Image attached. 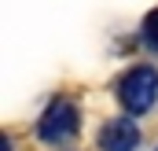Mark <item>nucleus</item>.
Wrapping results in <instances>:
<instances>
[{
  "instance_id": "f257e3e1",
  "label": "nucleus",
  "mask_w": 158,
  "mask_h": 151,
  "mask_svg": "<svg viewBox=\"0 0 158 151\" xmlns=\"http://www.w3.org/2000/svg\"><path fill=\"white\" fill-rule=\"evenodd\" d=\"M114 92H118L121 107L129 114H147L158 103V70L147 67V63H140V67H132V70H125L118 77Z\"/></svg>"
},
{
  "instance_id": "f03ea898",
  "label": "nucleus",
  "mask_w": 158,
  "mask_h": 151,
  "mask_svg": "<svg viewBox=\"0 0 158 151\" xmlns=\"http://www.w3.org/2000/svg\"><path fill=\"white\" fill-rule=\"evenodd\" d=\"M77 129H81L77 103L66 100V96L52 100V103L44 107V114H40V122H37V136L44 140V144H52V148L74 144V140H77Z\"/></svg>"
},
{
  "instance_id": "7ed1b4c3",
  "label": "nucleus",
  "mask_w": 158,
  "mask_h": 151,
  "mask_svg": "<svg viewBox=\"0 0 158 151\" xmlns=\"http://www.w3.org/2000/svg\"><path fill=\"white\" fill-rule=\"evenodd\" d=\"M96 144H99V151H136L140 148V129H136L132 118H110L99 129Z\"/></svg>"
},
{
  "instance_id": "20e7f679",
  "label": "nucleus",
  "mask_w": 158,
  "mask_h": 151,
  "mask_svg": "<svg viewBox=\"0 0 158 151\" xmlns=\"http://www.w3.org/2000/svg\"><path fill=\"white\" fill-rule=\"evenodd\" d=\"M140 37H143V44H147L151 52H158V7L143 15V22H140Z\"/></svg>"
}]
</instances>
